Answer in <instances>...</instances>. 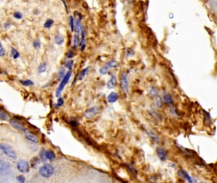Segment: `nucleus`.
<instances>
[{"label": "nucleus", "mask_w": 217, "mask_h": 183, "mask_svg": "<svg viewBox=\"0 0 217 183\" xmlns=\"http://www.w3.org/2000/svg\"><path fill=\"white\" fill-rule=\"evenodd\" d=\"M149 94L152 96V97H156L158 94V90L154 87H152L149 90Z\"/></svg>", "instance_id": "19"}, {"label": "nucleus", "mask_w": 217, "mask_h": 183, "mask_svg": "<svg viewBox=\"0 0 217 183\" xmlns=\"http://www.w3.org/2000/svg\"><path fill=\"white\" fill-rule=\"evenodd\" d=\"M17 180L19 182H21V183H23L25 182L26 181V178L25 177H24V176H19L17 177Z\"/></svg>", "instance_id": "35"}, {"label": "nucleus", "mask_w": 217, "mask_h": 183, "mask_svg": "<svg viewBox=\"0 0 217 183\" xmlns=\"http://www.w3.org/2000/svg\"><path fill=\"white\" fill-rule=\"evenodd\" d=\"M83 6L84 8V9H87L88 7V6L87 5V3L86 2H83Z\"/></svg>", "instance_id": "40"}, {"label": "nucleus", "mask_w": 217, "mask_h": 183, "mask_svg": "<svg viewBox=\"0 0 217 183\" xmlns=\"http://www.w3.org/2000/svg\"><path fill=\"white\" fill-rule=\"evenodd\" d=\"M116 85V78L114 75H112L111 78L108 81L107 83V87L110 89L114 88Z\"/></svg>", "instance_id": "12"}, {"label": "nucleus", "mask_w": 217, "mask_h": 183, "mask_svg": "<svg viewBox=\"0 0 217 183\" xmlns=\"http://www.w3.org/2000/svg\"><path fill=\"white\" fill-rule=\"evenodd\" d=\"M39 174L43 177H50L54 174V168L50 164H45L39 169Z\"/></svg>", "instance_id": "1"}, {"label": "nucleus", "mask_w": 217, "mask_h": 183, "mask_svg": "<svg viewBox=\"0 0 217 183\" xmlns=\"http://www.w3.org/2000/svg\"><path fill=\"white\" fill-rule=\"evenodd\" d=\"M8 117H9V116H8L7 114L5 112L0 110V120H3V121L7 120Z\"/></svg>", "instance_id": "24"}, {"label": "nucleus", "mask_w": 217, "mask_h": 183, "mask_svg": "<svg viewBox=\"0 0 217 183\" xmlns=\"http://www.w3.org/2000/svg\"><path fill=\"white\" fill-rule=\"evenodd\" d=\"M39 159L37 157V156H35V157H33V159L31 160V166H33V167H34V166H36V165H37L39 163Z\"/></svg>", "instance_id": "18"}, {"label": "nucleus", "mask_w": 217, "mask_h": 183, "mask_svg": "<svg viewBox=\"0 0 217 183\" xmlns=\"http://www.w3.org/2000/svg\"><path fill=\"white\" fill-rule=\"evenodd\" d=\"M0 149H1V151L8 156H9L11 158H17V155H16V153L14 151V149L7 144H0Z\"/></svg>", "instance_id": "3"}, {"label": "nucleus", "mask_w": 217, "mask_h": 183, "mask_svg": "<svg viewBox=\"0 0 217 183\" xmlns=\"http://www.w3.org/2000/svg\"><path fill=\"white\" fill-rule=\"evenodd\" d=\"M64 104V99L61 97H59L57 100V105L59 107L62 106V105Z\"/></svg>", "instance_id": "37"}, {"label": "nucleus", "mask_w": 217, "mask_h": 183, "mask_svg": "<svg viewBox=\"0 0 217 183\" xmlns=\"http://www.w3.org/2000/svg\"><path fill=\"white\" fill-rule=\"evenodd\" d=\"M17 169L22 173H27L29 171L30 165L29 162L25 160H19L17 164Z\"/></svg>", "instance_id": "4"}, {"label": "nucleus", "mask_w": 217, "mask_h": 183, "mask_svg": "<svg viewBox=\"0 0 217 183\" xmlns=\"http://www.w3.org/2000/svg\"><path fill=\"white\" fill-rule=\"evenodd\" d=\"M11 56L13 57L14 59H17L19 57V53L18 52V51L16 50L15 48H11Z\"/></svg>", "instance_id": "25"}, {"label": "nucleus", "mask_w": 217, "mask_h": 183, "mask_svg": "<svg viewBox=\"0 0 217 183\" xmlns=\"http://www.w3.org/2000/svg\"><path fill=\"white\" fill-rule=\"evenodd\" d=\"M10 23H6L5 24V28H6V29H7V28L10 27Z\"/></svg>", "instance_id": "41"}, {"label": "nucleus", "mask_w": 217, "mask_h": 183, "mask_svg": "<svg viewBox=\"0 0 217 183\" xmlns=\"http://www.w3.org/2000/svg\"><path fill=\"white\" fill-rule=\"evenodd\" d=\"M128 1H131L132 0H128Z\"/></svg>", "instance_id": "43"}, {"label": "nucleus", "mask_w": 217, "mask_h": 183, "mask_svg": "<svg viewBox=\"0 0 217 183\" xmlns=\"http://www.w3.org/2000/svg\"><path fill=\"white\" fill-rule=\"evenodd\" d=\"M55 42L56 43H57V44H59V45H61V44H63L64 42V39L63 38V36L60 35V34H58L55 36Z\"/></svg>", "instance_id": "15"}, {"label": "nucleus", "mask_w": 217, "mask_h": 183, "mask_svg": "<svg viewBox=\"0 0 217 183\" xmlns=\"http://www.w3.org/2000/svg\"><path fill=\"white\" fill-rule=\"evenodd\" d=\"M156 105H158V108H161L162 106V100L161 99V97L159 96L156 97Z\"/></svg>", "instance_id": "29"}, {"label": "nucleus", "mask_w": 217, "mask_h": 183, "mask_svg": "<svg viewBox=\"0 0 217 183\" xmlns=\"http://www.w3.org/2000/svg\"><path fill=\"white\" fill-rule=\"evenodd\" d=\"M70 123L71 124V125L72 126V127H76V126H77V125H78L77 121H76L74 120H72L70 121Z\"/></svg>", "instance_id": "39"}, {"label": "nucleus", "mask_w": 217, "mask_h": 183, "mask_svg": "<svg viewBox=\"0 0 217 183\" xmlns=\"http://www.w3.org/2000/svg\"><path fill=\"white\" fill-rule=\"evenodd\" d=\"M10 123L14 128L19 130V131H22V132L25 131V129H26L25 127H24V125H22L21 123H20L19 122L15 121L14 120H10Z\"/></svg>", "instance_id": "10"}, {"label": "nucleus", "mask_w": 217, "mask_h": 183, "mask_svg": "<svg viewBox=\"0 0 217 183\" xmlns=\"http://www.w3.org/2000/svg\"><path fill=\"white\" fill-rule=\"evenodd\" d=\"M118 62H117V61L116 60H111L109 61V62H108L107 63V66L108 67H116L118 66Z\"/></svg>", "instance_id": "16"}, {"label": "nucleus", "mask_w": 217, "mask_h": 183, "mask_svg": "<svg viewBox=\"0 0 217 183\" xmlns=\"http://www.w3.org/2000/svg\"><path fill=\"white\" fill-rule=\"evenodd\" d=\"M73 64H74V61L72 60H68L66 64V66L67 68L69 69V70H71L72 66H73Z\"/></svg>", "instance_id": "32"}, {"label": "nucleus", "mask_w": 217, "mask_h": 183, "mask_svg": "<svg viewBox=\"0 0 217 183\" xmlns=\"http://www.w3.org/2000/svg\"><path fill=\"white\" fill-rule=\"evenodd\" d=\"M73 55H74L73 52H72V50H69L67 53V58H71V57H73Z\"/></svg>", "instance_id": "38"}, {"label": "nucleus", "mask_w": 217, "mask_h": 183, "mask_svg": "<svg viewBox=\"0 0 217 183\" xmlns=\"http://www.w3.org/2000/svg\"><path fill=\"white\" fill-rule=\"evenodd\" d=\"M65 69L61 68L59 72V80H62L63 78L66 75V72H65Z\"/></svg>", "instance_id": "23"}, {"label": "nucleus", "mask_w": 217, "mask_h": 183, "mask_svg": "<svg viewBox=\"0 0 217 183\" xmlns=\"http://www.w3.org/2000/svg\"><path fill=\"white\" fill-rule=\"evenodd\" d=\"M14 17L17 19H21L22 18V15L21 13H20V12L17 11L14 14Z\"/></svg>", "instance_id": "34"}, {"label": "nucleus", "mask_w": 217, "mask_h": 183, "mask_svg": "<svg viewBox=\"0 0 217 183\" xmlns=\"http://www.w3.org/2000/svg\"><path fill=\"white\" fill-rule=\"evenodd\" d=\"M74 29L76 32H78V33H79V32H81V31L82 30V27H81V18H79L76 20Z\"/></svg>", "instance_id": "14"}, {"label": "nucleus", "mask_w": 217, "mask_h": 183, "mask_svg": "<svg viewBox=\"0 0 217 183\" xmlns=\"http://www.w3.org/2000/svg\"><path fill=\"white\" fill-rule=\"evenodd\" d=\"M46 158L47 160L50 161L54 160L55 158V154L53 151L49 150V151H46Z\"/></svg>", "instance_id": "13"}, {"label": "nucleus", "mask_w": 217, "mask_h": 183, "mask_svg": "<svg viewBox=\"0 0 217 183\" xmlns=\"http://www.w3.org/2000/svg\"><path fill=\"white\" fill-rule=\"evenodd\" d=\"M84 48H85V44H83V45L81 46V51L83 52L84 50Z\"/></svg>", "instance_id": "42"}, {"label": "nucleus", "mask_w": 217, "mask_h": 183, "mask_svg": "<svg viewBox=\"0 0 217 183\" xmlns=\"http://www.w3.org/2000/svg\"><path fill=\"white\" fill-rule=\"evenodd\" d=\"M21 83H22L24 85H26V86H31V85H33V82L31 80H25V81H22L21 80Z\"/></svg>", "instance_id": "30"}, {"label": "nucleus", "mask_w": 217, "mask_h": 183, "mask_svg": "<svg viewBox=\"0 0 217 183\" xmlns=\"http://www.w3.org/2000/svg\"><path fill=\"white\" fill-rule=\"evenodd\" d=\"M157 155L159 158V159L162 161H164L166 158V153L163 148H159L157 149Z\"/></svg>", "instance_id": "11"}, {"label": "nucleus", "mask_w": 217, "mask_h": 183, "mask_svg": "<svg viewBox=\"0 0 217 183\" xmlns=\"http://www.w3.org/2000/svg\"><path fill=\"white\" fill-rule=\"evenodd\" d=\"M71 75H72L71 71H68L66 74L65 76H64L63 78V79L62 80L61 82H60L59 87L57 89V91H56V96H57V97H60V95H61L62 92L64 90V87H65L66 85L68 83V81H69V80L71 78Z\"/></svg>", "instance_id": "2"}, {"label": "nucleus", "mask_w": 217, "mask_h": 183, "mask_svg": "<svg viewBox=\"0 0 217 183\" xmlns=\"http://www.w3.org/2000/svg\"><path fill=\"white\" fill-rule=\"evenodd\" d=\"M163 99L164 100L165 103H168V104H171L172 103V99L171 98L170 95H169L168 94L164 95L163 97Z\"/></svg>", "instance_id": "27"}, {"label": "nucleus", "mask_w": 217, "mask_h": 183, "mask_svg": "<svg viewBox=\"0 0 217 183\" xmlns=\"http://www.w3.org/2000/svg\"><path fill=\"white\" fill-rule=\"evenodd\" d=\"M24 134H25V136L26 137V138L28 140L34 142V143H38V141H39L38 137H36L35 135H34L33 133H32L29 131V130L26 128L25 131H24Z\"/></svg>", "instance_id": "7"}, {"label": "nucleus", "mask_w": 217, "mask_h": 183, "mask_svg": "<svg viewBox=\"0 0 217 183\" xmlns=\"http://www.w3.org/2000/svg\"><path fill=\"white\" fill-rule=\"evenodd\" d=\"M33 46L35 48H39L41 47V43H40L39 41H35L33 43Z\"/></svg>", "instance_id": "36"}, {"label": "nucleus", "mask_w": 217, "mask_h": 183, "mask_svg": "<svg viewBox=\"0 0 217 183\" xmlns=\"http://www.w3.org/2000/svg\"><path fill=\"white\" fill-rule=\"evenodd\" d=\"M5 55V50L4 49L1 43L0 42V57H3Z\"/></svg>", "instance_id": "33"}, {"label": "nucleus", "mask_w": 217, "mask_h": 183, "mask_svg": "<svg viewBox=\"0 0 217 183\" xmlns=\"http://www.w3.org/2000/svg\"><path fill=\"white\" fill-rule=\"evenodd\" d=\"M121 87L124 93H128V81L126 73H123L121 78Z\"/></svg>", "instance_id": "6"}, {"label": "nucleus", "mask_w": 217, "mask_h": 183, "mask_svg": "<svg viewBox=\"0 0 217 183\" xmlns=\"http://www.w3.org/2000/svg\"><path fill=\"white\" fill-rule=\"evenodd\" d=\"M145 131H146V133L147 134L148 136L151 137L152 140H154L155 142H156L157 143H158V142L160 141L159 138L158 136V135H156V134L153 131H152L151 129L146 128L145 129Z\"/></svg>", "instance_id": "8"}, {"label": "nucleus", "mask_w": 217, "mask_h": 183, "mask_svg": "<svg viewBox=\"0 0 217 183\" xmlns=\"http://www.w3.org/2000/svg\"><path fill=\"white\" fill-rule=\"evenodd\" d=\"M119 99V95L116 92H112L107 96V101L109 103H114Z\"/></svg>", "instance_id": "9"}, {"label": "nucleus", "mask_w": 217, "mask_h": 183, "mask_svg": "<svg viewBox=\"0 0 217 183\" xmlns=\"http://www.w3.org/2000/svg\"><path fill=\"white\" fill-rule=\"evenodd\" d=\"M108 67L106 66H104V67H102V68H100L99 71L102 75H106L108 72Z\"/></svg>", "instance_id": "31"}, {"label": "nucleus", "mask_w": 217, "mask_h": 183, "mask_svg": "<svg viewBox=\"0 0 217 183\" xmlns=\"http://www.w3.org/2000/svg\"><path fill=\"white\" fill-rule=\"evenodd\" d=\"M69 20H70L71 29V31H74V28H75V25H74V17H72V16H70V17H69Z\"/></svg>", "instance_id": "28"}, {"label": "nucleus", "mask_w": 217, "mask_h": 183, "mask_svg": "<svg viewBox=\"0 0 217 183\" xmlns=\"http://www.w3.org/2000/svg\"><path fill=\"white\" fill-rule=\"evenodd\" d=\"M54 24V20L52 19H48L45 23L44 24V27L45 28H50Z\"/></svg>", "instance_id": "21"}, {"label": "nucleus", "mask_w": 217, "mask_h": 183, "mask_svg": "<svg viewBox=\"0 0 217 183\" xmlns=\"http://www.w3.org/2000/svg\"><path fill=\"white\" fill-rule=\"evenodd\" d=\"M40 157H41V159L43 162H45L47 160L46 158V151L45 149H42L41 152H40Z\"/></svg>", "instance_id": "26"}, {"label": "nucleus", "mask_w": 217, "mask_h": 183, "mask_svg": "<svg viewBox=\"0 0 217 183\" xmlns=\"http://www.w3.org/2000/svg\"><path fill=\"white\" fill-rule=\"evenodd\" d=\"M46 70V63L43 62L39 65V66L38 67V71L39 73L45 72Z\"/></svg>", "instance_id": "17"}, {"label": "nucleus", "mask_w": 217, "mask_h": 183, "mask_svg": "<svg viewBox=\"0 0 217 183\" xmlns=\"http://www.w3.org/2000/svg\"><path fill=\"white\" fill-rule=\"evenodd\" d=\"M89 69H90V67H86L85 69H84V70L81 71V74H80L79 77V80H82L84 79V77H85V75H86L87 72L88 71V70H89Z\"/></svg>", "instance_id": "20"}, {"label": "nucleus", "mask_w": 217, "mask_h": 183, "mask_svg": "<svg viewBox=\"0 0 217 183\" xmlns=\"http://www.w3.org/2000/svg\"><path fill=\"white\" fill-rule=\"evenodd\" d=\"M99 112V108L97 106L92 107L90 109H87V110L84 112V116L87 119H91L94 118L96 114Z\"/></svg>", "instance_id": "5"}, {"label": "nucleus", "mask_w": 217, "mask_h": 183, "mask_svg": "<svg viewBox=\"0 0 217 183\" xmlns=\"http://www.w3.org/2000/svg\"><path fill=\"white\" fill-rule=\"evenodd\" d=\"M73 43H74V46L75 48H77L79 45V44L80 43V41H79V38L78 35L75 34L74 36V41H73Z\"/></svg>", "instance_id": "22"}]
</instances>
